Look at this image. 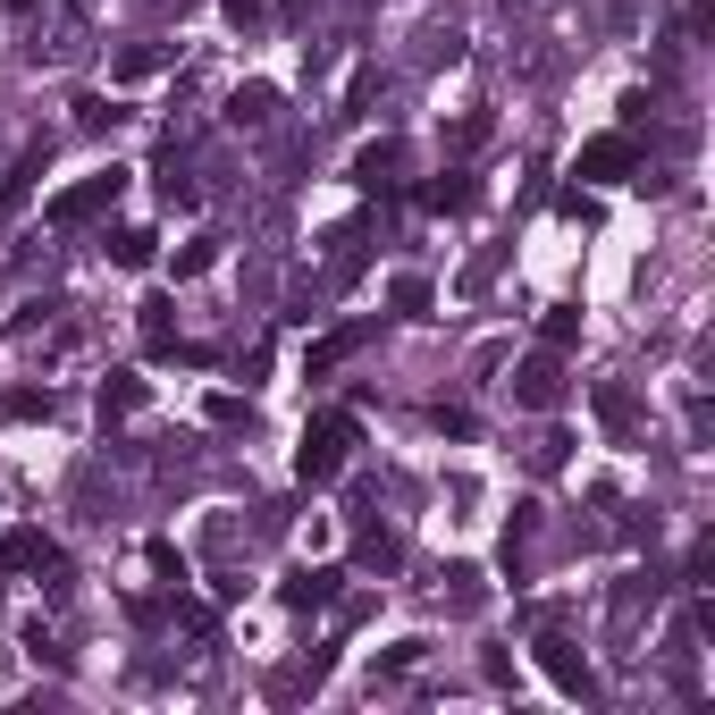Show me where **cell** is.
I'll return each instance as SVG.
<instances>
[{
	"mask_svg": "<svg viewBox=\"0 0 715 715\" xmlns=\"http://www.w3.org/2000/svg\"><path fill=\"white\" fill-rule=\"evenodd\" d=\"M345 438H354V430H345V421H329V430L303 447V471H312V480H329V471H337V454H345Z\"/></svg>",
	"mask_w": 715,
	"mask_h": 715,
	"instance_id": "obj_1",
	"label": "cell"
},
{
	"mask_svg": "<svg viewBox=\"0 0 715 715\" xmlns=\"http://www.w3.org/2000/svg\"><path fill=\"white\" fill-rule=\"evenodd\" d=\"M110 194H118V177H94V186H76L68 203L51 210V219H59V227H76V219H85V210H101V203H110Z\"/></svg>",
	"mask_w": 715,
	"mask_h": 715,
	"instance_id": "obj_2",
	"label": "cell"
},
{
	"mask_svg": "<svg viewBox=\"0 0 715 715\" xmlns=\"http://www.w3.org/2000/svg\"><path fill=\"white\" fill-rule=\"evenodd\" d=\"M615 169H631V144H623V135H615V144H589V151H581V177H615Z\"/></svg>",
	"mask_w": 715,
	"mask_h": 715,
	"instance_id": "obj_3",
	"label": "cell"
},
{
	"mask_svg": "<svg viewBox=\"0 0 715 715\" xmlns=\"http://www.w3.org/2000/svg\"><path fill=\"white\" fill-rule=\"evenodd\" d=\"M9 565H51V539H35V530H18V539H9Z\"/></svg>",
	"mask_w": 715,
	"mask_h": 715,
	"instance_id": "obj_4",
	"label": "cell"
},
{
	"mask_svg": "<svg viewBox=\"0 0 715 715\" xmlns=\"http://www.w3.org/2000/svg\"><path fill=\"white\" fill-rule=\"evenodd\" d=\"M522 395H530V404H556V371H547V362H539V371L522 379Z\"/></svg>",
	"mask_w": 715,
	"mask_h": 715,
	"instance_id": "obj_5",
	"label": "cell"
}]
</instances>
